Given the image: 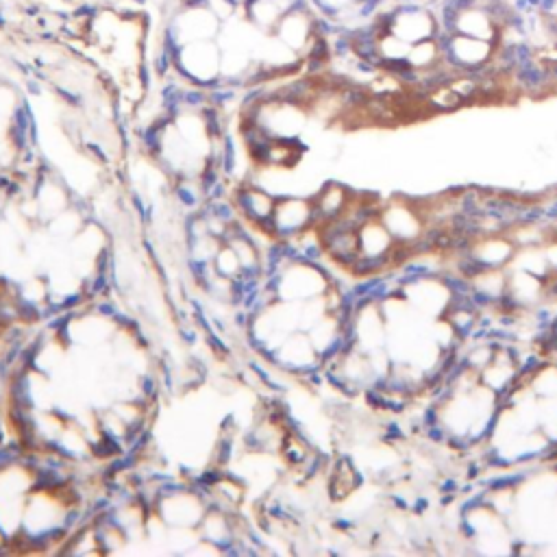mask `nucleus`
I'll list each match as a JSON object with an SVG mask.
<instances>
[{
	"instance_id": "1",
	"label": "nucleus",
	"mask_w": 557,
	"mask_h": 557,
	"mask_svg": "<svg viewBox=\"0 0 557 557\" xmlns=\"http://www.w3.org/2000/svg\"><path fill=\"white\" fill-rule=\"evenodd\" d=\"M313 205L311 200L301 198H281L276 200L272 218L261 229L276 239H294L309 227H313Z\"/></svg>"
},
{
	"instance_id": "2",
	"label": "nucleus",
	"mask_w": 557,
	"mask_h": 557,
	"mask_svg": "<svg viewBox=\"0 0 557 557\" xmlns=\"http://www.w3.org/2000/svg\"><path fill=\"white\" fill-rule=\"evenodd\" d=\"M233 205L237 207V212L244 218H247L251 225H255V229L261 231L268 225V220L272 218L276 200L259 188L242 185L233 192Z\"/></svg>"
},
{
	"instance_id": "3",
	"label": "nucleus",
	"mask_w": 557,
	"mask_h": 557,
	"mask_svg": "<svg viewBox=\"0 0 557 557\" xmlns=\"http://www.w3.org/2000/svg\"><path fill=\"white\" fill-rule=\"evenodd\" d=\"M316 13H290V11H286L281 16V20H278L272 35H276L283 44H288L292 50H296L301 55L303 48L313 38V31H311V18Z\"/></svg>"
},
{
	"instance_id": "4",
	"label": "nucleus",
	"mask_w": 557,
	"mask_h": 557,
	"mask_svg": "<svg viewBox=\"0 0 557 557\" xmlns=\"http://www.w3.org/2000/svg\"><path fill=\"white\" fill-rule=\"evenodd\" d=\"M357 470L351 466L348 460H340L331 472V479H329V494L331 499L340 501L344 499L346 494H351L355 487H357Z\"/></svg>"
},
{
	"instance_id": "5",
	"label": "nucleus",
	"mask_w": 557,
	"mask_h": 557,
	"mask_svg": "<svg viewBox=\"0 0 557 557\" xmlns=\"http://www.w3.org/2000/svg\"><path fill=\"white\" fill-rule=\"evenodd\" d=\"M55 94L59 96V100H61L63 104H67V107H81V102H83V98H81L79 92L67 90V87H61V85L55 87Z\"/></svg>"
},
{
	"instance_id": "6",
	"label": "nucleus",
	"mask_w": 557,
	"mask_h": 557,
	"mask_svg": "<svg viewBox=\"0 0 557 557\" xmlns=\"http://www.w3.org/2000/svg\"><path fill=\"white\" fill-rule=\"evenodd\" d=\"M181 9H207L209 0H179Z\"/></svg>"
},
{
	"instance_id": "7",
	"label": "nucleus",
	"mask_w": 557,
	"mask_h": 557,
	"mask_svg": "<svg viewBox=\"0 0 557 557\" xmlns=\"http://www.w3.org/2000/svg\"><path fill=\"white\" fill-rule=\"evenodd\" d=\"M514 9L516 11H520V13H531V11H536L531 5H529V0H514Z\"/></svg>"
},
{
	"instance_id": "8",
	"label": "nucleus",
	"mask_w": 557,
	"mask_h": 557,
	"mask_svg": "<svg viewBox=\"0 0 557 557\" xmlns=\"http://www.w3.org/2000/svg\"><path fill=\"white\" fill-rule=\"evenodd\" d=\"M5 24H7V18H5V13H3V11H0V28H3Z\"/></svg>"
},
{
	"instance_id": "9",
	"label": "nucleus",
	"mask_w": 557,
	"mask_h": 557,
	"mask_svg": "<svg viewBox=\"0 0 557 557\" xmlns=\"http://www.w3.org/2000/svg\"><path fill=\"white\" fill-rule=\"evenodd\" d=\"M529 5H531L534 9H538V5H540V0H529Z\"/></svg>"
},
{
	"instance_id": "10",
	"label": "nucleus",
	"mask_w": 557,
	"mask_h": 557,
	"mask_svg": "<svg viewBox=\"0 0 557 557\" xmlns=\"http://www.w3.org/2000/svg\"><path fill=\"white\" fill-rule=\"evenodd\" d=\"M399 3H413V0H399Z\"/></svg>"
}]
</instances>
